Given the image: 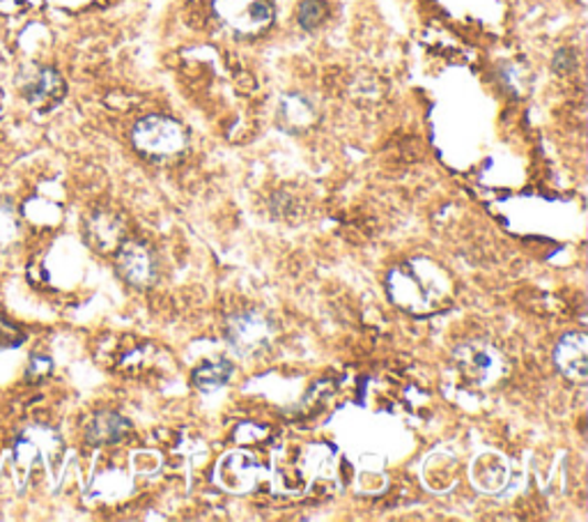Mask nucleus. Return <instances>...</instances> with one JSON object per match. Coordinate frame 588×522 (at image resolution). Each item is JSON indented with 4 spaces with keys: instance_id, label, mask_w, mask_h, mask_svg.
<instances>
[{
    "instance_id": "nucleus-9",
    "label": "nucleus",
    "mask_w": 588,
    "mask_h": 522,
    "mask_svg": "<svg viewBox=\"0 0 588 522\" xmlns=\"http://www.w3.org/2000/svg\"><path fill=\"white\" fill-rule=\"evenodd\" d=\"M85 238L102 253L115 251L123 244V221L108 212H95L85 219Z\"/></svg>"
},
{
    "instance_id": "nucleus-5",
    "label": "nucleus",
    "mask_w": 588,
    "mask_h": 522,
    "mask_svg": "<svg viewBox=\"0 0 588 522\" xmlns=\"http://www.w3.org/2000/svg\"><path fill=\"white\" fill-rule=\"evenodd\" d=\"M225 338L234 347V353H240L242 357H253L262 351H267L274 332L267 323V317L255 311H246L230 317L225 325Z\"/></svg>"
},
{
    "instance_id": "nucleus-11",
    "label": "nucleus",
    "mask_w": 588,
    "mask_h": 522,
    "mask_svg": "<svg viewBox=\"0 0 588 522\" xmlns=\"http://www.w3.org/2000/svg\"><path fill=\"white\" fill-rule=\"evenodd\" d=\"M232 364L230 362H214V364H202L200 368H196L193 373V385L200 392H214L223 385H228V380L232 378Z\"/></svg>"
},
{
    "instance_id": "nucleus-13",
    "label": "nucleus",
    "mask_w": 588,
    "mask_h": 522,
    "mask_svg": "<svg viewBox=\"0 0 588 522\" xmlns=\"http://www.w3.org/2000/svg\"><path fill=\"white\" fill-rule=\"evenodd\" d=\"M23 343V334L19 327H14L8 317L0 315V351H8V347H17Z\"/></svg>"
},
{
    "instance_id": "nucleus-12",
    "label": "nucleus",
    "mask_w": 588,
    "mask_h": 522,
    "mask_svg": "<svg viewBox=\"0 0 588 522\" xmlns=\"http://www.w3.org/2000/svg\"><path fill=\"white\" fill-rule=\"evenodd\" d=\"M327 6L322 0H304L300 6V25L304 31H315L327 19Z\"/></svg>"
},
{
    "instance_id": "nucleus-2",
    "label": "nucleus",
    "mask_w": 588,
    "mask_h": 522,
    "mask_svg": "<svg viewBox=\"0 0 588 522\" xmlns=\"http://www.w3.org/2000/svg\"><path fill=\"white\" fill-rule=\"evenodd\" d=\"M132 143L140 155L164 159L180 155L187 148L189 134L178 121L166 118V115H147L134 125Z\"/></svg>"
},
{
    "instance_id": "nucleus-3",
    "label": "nucleus",
    "mask_w": 588,
    "mask_h": 522,
    "mask_svg": "<svg viewBox=\"0 0 588 522\" xmlns=\"http://www.w3.org/2000/svg\"><path fill=\"white\" fill-rule=\"evenodd\" d=\"M217 19L242 38H255L274 23V8L270 0H214Z\"/></svg>"
},
{
    "instance_id": "nucleus-10",
    "label": "nucleus",
    "mask_w": 588,
    "mask_h": 522,
    "mask_svg": "<svg viewBox=\"0 0 588 522\" xmlns=\"http://www.w3.org/2000/svg\"><path fill=\"white\" fill-rule=\"evenodd\" d=\"M129 430H132V424L123 415L99 413L91 419V424H87L85 440L91 445H97V447L115 445V442H120Z\"/></svg>"
},
{
    "instance_id": "nucleus-14",
    "label": "nucleus",
    "mask_w": 588,
    "mask_h": 522,
    "mask_svg": "<svg viewBox=\"0 0 588 522\" xmlns=\"http://www.w3.org/2000/svg\"><path fill=\"white\" fill-rule=\"evenodd\" d=\"M49 370H51V359L49 357H33L31 375H35V373H49Z\"/></svg>"
},
{
    "instance_id": "nucleus-7",
    "label": "nucleus",
    "mask_w": 588,
    "mask_h": 522,
    "mask_svg": "<svg viewBox=\"0 0 588 522\" xmlns=\"http://www.w3.org/2000/svg\"><path fill=\"white\" fill-rule=\"evenodd\" d=\"M554 362L558 373L575 385L588 380V336L584 332H570L554 347Z\"/></svg>"
},
{
    "instance_id": "nucleus-6",
    "label": "nucleus",
    "mask_w": 588,
    "mask_h": 522,
    "mask_svg": "<svg viewBox=\"0 0 588 522\" xmlns=\"http://www.w3.org/2000/svg\"><path fill=\"white\" fill-rule=\"evenodd\" d=\"M117 272L129 285H153L157 279L155 253L140 242H123L117 247Z\"/></svg>"
},
{
    "instance_id": "nucleus-8",
    "label": "nucleus",
    "mask_w": 588,
    "mask_h": 522,
    "mask_svg": "<svg viewBox=\"0 0 588 522\" xmlns=\"http://www.w3.org/2000/svg\"><path fill=\"white\" fill-rule=\"evenodd\" d=\"M65 93H67V85H65L63 76L57 74L55 70H49V67L35 72L23 85V97L31 102L35 108H42V111L61 104Z\"/></svg>"
},
{
    "instance_id": "nucleus-1",
    "label": "nucleus",
    "mask_w": 588,
    "mask_h": 522,
    "mask_svg": "<svg viewBox=\"0 0 588 522\" xmlns=\"http://www.w3.org/2000/svg\"><path fill=\"white\" fill-rule=\"evenodd\" d=\"M391 300L409 313L428 315L451 302L453 283L447 270L430 258H411L387 276Z\"/></svg>"
},
{
    "instance_id": "nucleus-4",
    "label": "nucleus",
    "mask_w": 588,
    "mask_h": 522,
    "mask_svg": "<svg viewBox=\"0 0 588 522\" xmlns=\"http://www.w3.org/2000/svg\"><path fill=\"white\" fill-rule=\"evenodd\" d=\"M455 366L462 378L474 387H490L504 373V362L487 343H462L455 351Z\"/></svg>"
}]
</instances>
